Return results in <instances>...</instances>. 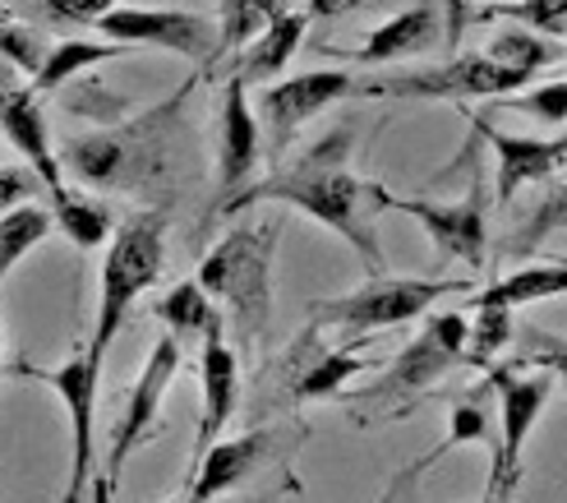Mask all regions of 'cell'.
Here are the masks:
<instances>
[{
	"instance_id": "obj_32",
	"label": "cell",
	"mask_w": 567,
	"mask_h": 503,
	"mask_svg": "<svg viewBox=\"0 0 567 503\" xmlns=\"http://www.w3.org/2000/svg\"><path fill=\"white\" fill-rule=\"evenodd\" d=\"M503 106L545 121V125H567V79H549L530 93H503Z\"/></svg>"
},
{
	"instance_id": "obj_10",
	"label": "cell",
	"mask_w": 567,
	"mask_h": 503,
	"mask_svg": "<svg viewBox=\"0 0 567 503\" xmlns=\"http://www.w3.org/2000/svg\"><path fill=\"white\" fill-rule=\"evenodd\" d=\"M181 374V342L176 332H166V338H157V347L148 351L144 370H138L130 398H125V411H121V425H116V439H111L106 449V462H102V481H97V499H111L116 494V481L125 462L134 458V449L144 443L153 430H157V411H162V398L166 388H172V379Z\"/></svg>"
},
{
	"instance_id": "obj_5",
	"label": "cell",
	"mask_w": 567,
	"mask_h": 503,
	"mask_svg": "<svg viewBox=\"0 0 567 503\" xmlns=\"http://www.w3.org/2000/svg\"><path fill=\"white\" fill-rule=\"evenodd\" d=\"M162 264H166V208H148V213H134L130 222H121L116 236H111L106 259H102L97 315H93L89 342H83L93 360H106L125 315L134 310V300L162 277Z\"/></svg>"
},
{
	"instance_id": "obj_15",
	"label": "cell",
	"mask_w": 567,
	"mask_h": 503,
	"mask_svg": "<svg viewBox=\"0 0 567 503\" xmlns=\"http://www.w3.org/2000/svg\"><path fill=\"white\" fill-rule=\"evenodd\" d=\"M360 93L355 74L347 70H309V74H296V79H277L259 93V111L268 121V138H272V157L291 148L296 130H305L309 121L328 111L332 102H347Z\"/></svg>"
},
{
	"instance_id": "obj_11",
	"label": "cell",
	"mask_w": 567,
	"mask_h": 503,
	"mask_svg": "<svg viewBox=\"0 0 567 503\" xmlns=\"http://www.w3.org/2000/svg\"><path fill=\"white\" fill-rule=\"evenodd\" d=\"M28 379L47 383L51 393H61L70 411V430H74V466H70V490L65 499H83V490L93 485L97 471V388H102V360L89 356V347H74L55 370H33L19 366Z\"/></svg>"
},
{
	"instance_id": "obj_36",
	"label": "cell",
	"mask_w": 567,
	"mask_h": 503,
	"mask_svg": "<svg viewBox=\"0 0 567 503\" xmlns=\"http://www.w3.org/2000/svg\"><path fill=\"white\" fill-rule=\"evenodd\" d=\"M38 172L28 166V172H19V166H0V213H10L19 204H33V194H38Z\"/></svg>"
},
{
	"instance_id": "obj_25",
	"label": "cell",
	"mask_w": 567,
	"mask_h": 503,
	"mask_svg": "<svg viewBox=\"0 0 567 503\" xmlns=\"http://www.w3.org/2000/svg\"><path fill=\"white\" fill-rule=\"evenodd\" d=\"M513 342H517V310L513 305L475 300V319H471V332H466V366L489 370Z\"/></svg>"
},
{
	"instance_id": "obj_21",
	"label": "cell",
	"mask_w": 567,
	"mask_h": 503,
	"mask_svg": "<svg viewBox=\"0 0 567 503\" xmlns=\"http://www.w3.org/2000/svg\"><path fill=\"white\" fill-rule=\"evenodd\" d=\"M130 51H138V47H130V42H83V38L51 42L47 61L38 65V74L28 79V83H33V93L42 97V93L65 89V83L79 79L83 70H93V65H102V61H116V55H130Z\"/></svg>"
},
{
	"instance_id": "obj_38",
	"label": "cell",
	"mask_w": 567,
	"mask_h": 503,
	"mask_svg": "<svg viewBox=\"0 0 567 503\" xmlns=\"http://www.w3.org/2000/svg\"><path fill=\"white\" fill-rule=\"evenodd\" d=\"M0 360H6V319H0Z\"/></svg>"
},
{
	"instance_id": "obj_26",
	"label": "cell",
	"mask_w": 567,
	"mask_h": 503,
	"mask_svg": "<svg viewBox=\"0 0 567 503\" xmlns=\"http://www.w3.org/2000/svg\"><path fill=\"white\" fill-rule=\"evenodd\" d=\"M355 342H360V338H351V347L328 351L319 366H309V370L296 379L291 398H296V402H323V398H337V393H342V388H347L355 374L374 370V360H370V356H360Z\"/></svg>"
},
{
	"instance_id": "obj_28",
	"label": "cell",
	"mask_w": 567,
	"mask_h": 503,
	"mask_svg": "<svg viewBox=\"0 0 567 503\" xmlns=\"http://www.w3.org/2000/svg\"><path fill=\"white\" fill-rule=\"evenodd\" d=\"M494 443L498 439V430L489 425V415H485V407H475V398H462V402H452V411H447V434L439 439V449H430V453H424L411 471H406V476H402V485L406 481H415L420 476V471H430L439 458H447V453H457L462 449V443Z\"/></svg>"
},
{
	"instance_id": "obj_3",
	"label": "cell",
	"mask_w": 567,
	"mask_h": 503,
	"mask_svg": "<svg viewBox=\"0 0 567 503\" xmlns=\"http://www.w3.org/2000/svg\"><path fill=\"white\" fill-rule=\"evenodd\" d=\"M281 217H249L226 232L198 264V287L226 305L236 332L259 338L272 315V255H277Z\"/></svg>"
},
{
	"instance_id": "obj_7",
	"label": "cell",
	"mask_w": 567,
	"mask_h": 503,
	"mask_svg": "<svg viewBox=\"0 0 567 503\" xmlns=\"http://www.w3.org/2000/svg\"><path fill=\"white\" fill-rule=\"evenodd\" d=\"M489 388L498 398V439H494V466H489V503L513 499L522 485V458H526V439L540 421V411L554 393V374H526L522 366H489Z\"/></svg>"
},
{
	"instance_id": "obj_20",
	"label": "cell",
	"mask_w": 567,
	"mask_h": 503,
	"mask_svg": "<svg viewBox=\"0 0 567 503\" xmlns=\"http://www.w3.org/2000/svg\"><path fill=\"white\" fill-rule=\"evenodd\" d=\"M305 28H309V14H305V10H287L281 19H272L259 38L240 47V61H236L231 74H240L245 83H254V79H277L281 70L291 65V55L300 51Z\"/></svg>"
},
{
	"instance_id": "obj_4",
	"label": "cell",
	"mask_w": 567,
	"mask_h": 503,
	"mask_svg": "<svg viewBox=\"0 0 567 503\" xmlns=\"http://www.w3.org/2000/svg\"><path fill=\"white\" fill-rule=\"evenodd\" d=\"M466 332H471V319L462 310L430 315L420 338H411V347L383 370V379L374 388H364V393L347 398L351 415L355 421H396V415H411L420 393H430L447 370L466 366Z\"/></svg>"
},
{
	"instance_id": "obj_19",
	"label": "cell",
	"mask_w": 567,
	"mask_h": 503,
	"mask_svg": "<svg viewBox=\"0 0 567 503\" xmlns=\"http://www.w3.org/2000/svg\"><path fill=\"white\" fill-rule=\"evenodd\" d=\"M443 38V10L439 0H415V6L396 10L388 23H379L370 38H364V47L355 51H332L323 47L328 55H342V61H355V65H388V61H402V55H420L439 47Z\"/></svg>"
},
{
	"instance_id": "obj_16",
	"label": "cell",
	"mask_w": 567,
	"mask_h": 503,
	"mask_svg": "<svg viewBox=\"0 0 567 503\" xmlns=\"http://www.w3.org/2000/svg\"><path fill=\"white\" fill-rule=\"evenodd\" d=\"M259 166V121L249 106V83L240 74L226 79L217 97V189L221 204L245 189V181Z\"/></svg>"
},
{
	"instance_id": "obj_34",
	"label": "cell",
	"mask_w": 567,
	"mask_h": 503,
	"mask_svg": "<svg viewBox=\"0 0 567 503\" xmlns=\"http://www.w3.org/2000/svg\"><path fill=\"white\" fill-rule=\"evenodd\" d=\"M121 0H28V19H42V23H97L102 14H111Z\"/></svg>"
},
{
	"instance_id": "obj_13",
	"label": "cell",
	"mask_w": 567,
	"mask_h": 503,
	"mask_svg": "<svg viewBox=\"0 0 567 503\" xmlns=\"http://www.w3.org/2000/svg\"><path fill=\"white\" fill-rule=\"evenodd\" d=\"M14 74L19 70L10 61H0V134H6V144L38 172V181L47 189V204L55 208V204H65L74 189L65 185L61 153H55L51 138H47V116H42L33 83H19Z\"/></svg>"
},
{
	"instance_id": "obj_8",
	"label": "cell",
	"mask_w": 567,
	"mask_h": 503,
	"mask_svg": "<svg viewBox=\"0 0 567 503\" xmlns=\"http://www.w3.org/2000/svg\"><path fill=\"white\" fill-rule=\"evenodd\" d=\"M374 208L411 217L415 227L434 240V249L447 264H462V268L480 273V268H485V259H489L485 194H480V185L466 194L462 204H430V199H406V194H392L388 185L374 181Z\"/></svg>"
},
{
	"instance_id": "obj_2",
	"label": "cell",
	"mask_w": 567,
	"mask_h": 503,
	"mask_svg": "<svg viewBox=\"0 0 567 503\" xmlns=\"http://www.w3.org/2000/svg\"><path fill=\"white\" fill-rule=\"evenodd\" d=\"M185 97L162 102L157 111H144L138 121H125L116 130L102 134H83L65 138L61 166L83 181L89 189H130V194H148L153 185L166 181L176 157V111Z\"/></svg>"
},
{
	"instance_id": "obj_27",
	"label": "cell",
	"mask_w": 567,
	"mask_h": 503,
	"mask_svg": "<svg viewBox=\"0 0 567 503\" xmlns=\"http://www.w3.org/2000/svg\"><path fill=\"white\" fill-rule=\"evenodd\" d=\"M296 0H221V23H217V55H231L245 42H254L272 19H281Z\"/></svg>"
},
{
	"instance_id": "obj_9",
	"label": "cell",
	"mask_w": 567,
	"mask_h": 503,
	"mask_svg": "<svg viewBox=\"0 0 567 503\" xmlns=\"http://www.w3.org/2000/svg\"><path fill=\"white\" fill-rule=\"evenodd\" d=\"M530 74L498 61V55L485 51H471V55H452L447 65L439 70H415V74H392V79H374V83H360L364 97H503V93H517Z\"/></svg>"
},
{
	"instance_id": "obj_33",
	"label": "cell",
	"mask_w": 567,
	"mask_h": 503,
	"mask_svg": "<svg viewBox=\"0 0 567 503\" xmlns=\"http://www.w3.org/2000/svg\"><path fill=\"white\" fill-rule=\"evenodd\" d=\"M513 366H522V370H549V374L563 379V388H567V338L530 328L526 338H522V351H517Z\"/></svg>"
},
{
	"instance_id": "obj_30",
	"label": "cell",
	"mask_w": 567,
	"mask_h": 503,
	"mask_svg": "<svg viewBox=\"0 0 567 503\" xmlns=\"http://www.w3.org/2000/svg\"><path fill=\"white\" fill-rule=\"evenodd\" d=\"M47 51H51V42L28 19L0 14V61H10L19 74H38V65L47 61Z\"/></svg>"
},
{
	"instance_id": "obj_6",
	"label": "cell",
	"mask_w": 567,
	"mask_h": 503,
	"mask_svg": "<svg viewBox=\"0 0 567 503\" xmlns=\"http://www.w3.org/2000/svg\"><path fill=\"white\" fill-rule=\"evenodd\" d=\"M471 291L466 277H383L374 273L364 287L315 305L309 328H342V332H379V328H396L411 324L420 315L434 310V300L443 296H462Z\"/></svg>"
},
{
	"instance_id": "obj_17",
	"label": "cell",
	"mask_w": 567,
	"mask_h": 503,
	"mask_svg": "<svg viewBox=\"0 0 567 503\" xmlns=\"http://www.w3.org/2000/svg\"><path fill=\"white\" fill-rule=\"evenodd\" d=\"M475 130L489 138V148L498 157V185H494V199L498 208L513 204V194L535 185V181H549L558 172H567V138H530V134H503L489 121L475 116Z\"/></svg>"
},
{
	"instance_id": "obj_1",
	"label": "cell",
	"mask_w": 567,
	"mask_h": 503,
	"mask_svg": "<svg viewBox=\"0 0 567 503\" xmlns=\"http://www.w3.org/2000/svg\"><path fill=\"white\" fill-rule=\"evenodd\" d=\"M254 204H287L309 213L323 227H332L355 255L364 259L370 273H383V245L374 232V181L351 176V130L323 134L315 148H305L291 166H281L268 181L249 185L231 194L221 208L226 213H245Z\"/></svg>"
},
{
	"instance_id": "obj_31",
	"label": "cell",
	"mask_w": 567,
	"mask_h": 503,
	"mask_svg": "<svg viewBox=\"0 0 567 503\" xmlns=\"http://www.w3.org/2000/svg\"><path fill=\"white\" fill-rule=\"evenodd\" d=\"M558 227H567V176H549V189H545V199H540V208L530 213V222H526V232L513 240V255H535Z\"/></svg>"
},
{
	"instance_id": "obj_24",
	"label": "cell",
	"mask_w": 567,
	"mask_h": 503,
	"mask_svg": "<svg viewBox=\"0 0 567 503\" xmlns=\"http://www.w3.org/2000/svg\"><path fill=\"white\" fill-rule=\"evenodd\" d=\"M55 232V213L51 204H19L10 213H0V283L14 273V264L38 249Z\"/></svg>"
},
{
	"instance_id": "obj_37",
	"label": "cell",
	"mask_w": 567,
	"mask_h": 503,
	"mask_svg": "<svg viewBox=\"0 0 567 503\" xmlns=\"http://www.w3.org/2000/svg\"><path fill=\"white\" fill-rule=\"evenodd\" d=\"M360 0H309V19H337V14H351Z\"/></svg>"
},
{
	"instance_id": "obj_12",
	"label": "cell",
	"mask_w": 567,
	"mask_h": 503,
	"mask_svg": "<svg viewBox=\"0 0 567 503\" xmlns=\"http://www.w3.org/2000/svg\"><path fill=\"white\" fill-rule=\"evenodd\" d=\"M305 439V425L287 430V425H264V430H249V434H236V439H217L213 449L198 458V466L185 476V499L189 503H208V499H221L231 494L236 485H245L249 476L277 458H287L296 443Z\"/></svg>"
},
{
	"instance_id": "obj_18",
	"label": "cell",
	"mask_w": 567,
	"mask_h": 503,
	"mask_svg": "<svg viewBox=\"0 0 567 503\" xmlns=\"http://www.w3.org/2000/svg\"><path fill=\"white\" fill-rule=\"evenodd\" d=\"M198 383H204V411H198V434H194V462L189 471L198 466L213 443L221 439L226 421L236 415V402H240V366H236V351L226 347L221 328H208L204 332V356H198ZM185 471V476H189Z\"/></svg>"
},
{
	"instance_id": "obj_35",
	"label": "cell",
	"mask_w": 567,
	"mask_h": 503,
	"mask_svg": "<svg viewBox=\"0 0 567 503\" xmlns=\"http://www.w3.org/2000/svg\"><path fill=\"white\" fill-rule=\"evenodd\" d=\"M489 14H513L530 28V33H545V38L567 33V0H513V6H498Z\"/></svg>"
},
{
	"instance_id": "obj_22",
	"label": "cell",
	"mask_w": 567,
	"mask_h": 503,
	"mask_svg": "<svg viewBox=\"0 0 567 503\" xmlns=\"http://www.w3.org/2000/svg\"><path fill=\"white\" fill-rule=\"evenodd\" d=\"M554 296H567V259H540V264H526L517 273L498 277L485 291H475V300H489V305H522L530 300H554Z\"/></svg>"
},
{
	"instance_id": "obj_29",
	"label": "cell",
	"mask_w": 567,
	"mask_h": 503,
	"mask_svg": "<svg viewBox=\"0 0 567 503\" xmlns=\"http://www.w3.org/2000/svg\"><path fill=\"white\" fill-rule=\"evenodd\" d=\"M55 232H65L79 249H97L102 240H111V208L89 199V194H70L65 204H55Z\"/></svg>"
},
{
	"instance_id": "obj_23",
	"label": "cell",
	"mask_w": 567,
	"mask_h": 503,
	"mask_svg": "<svg viewBox=\"0 0 567 503\" xmlns=\"http://www.w3.org/2000/svg\"><path fill=\"white\" fill-rule=\"evenodd\" d=\"M157 319L176 332V338H204L208 328H221L217 300L198 287V277H185L157 300Z\"/></svg>"
},
{
	"instance_id": "obj_14",
	"label": "cell",
	"mask_w": 567,
	"mask_h": 503,
	"mask_svg": "<svg viewBox=\"0 0 567 503\" xmlns=\"http://www.w3.org/2000/svg\"><path fill=\"white\" fill-rule=\"evenodd\" d=\"M97 28L111 42L162 47V51H176L198 65L217 61V42H221L217 23L208 14H194V10H125V6H116L111 14L97 19Z\"/></svg>"
}]
</instances>
